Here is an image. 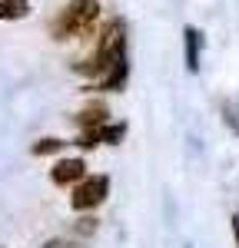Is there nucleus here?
<instances>
[{
  "mask_svg": "<svg viewBox=\"0 0 239 248\" xmlns=\"http://www.w3.org/2000/svg\"><path fill=\"white\" fill-rule=\"evenodd\" d=\"M123 60H130L126 57V23H123V20H110L106 30L100 33L97 50H93L86 60L73 63V70H77L80 77H86V79L97 83V79H103L117 63H123Z\"/></svg>",
  "mask_w": 239,
  "mask_h": 248,
  "instance_id": "f257e3e1",
  "label": "nucleus"
},
{
  "mask_svg": "<svg viewBox=\"0 0 239 248\" xmlns=\"http://www.w3.org/2000/svg\"><path fill=\"white\" fill-rule=\"evenodd\" d=\"M100 17V0H70L63 10L57 14L50 33L53 40H73L80 33H86Z\"/></svg>",
  "mask_w": 239,
  "mask_h": 248,
  "instance_id": "f03ea898",
  "label": "nucleus"
},
{
  "mask_svg": "<svg viewBox=\"0 0 239 248\" xmlns=\"http://www.w3.org/2000/svg\"><path fill=\"white\" fill-rule=\"evenodd\" d=\"M110 195V179L106 175H86L83 182L73 186V195H70V205L77 212H90L103 205V199Z\"/></svg>",
  "mask_w": 239,
  "mask_h": 248,
  "instance_id": "7ed1b4c3",
  "label": "nucleus"
},
{
  "mask_svg": "<svg viewBox=\"0 0 239 248\" xmlns=\"http://www.w3.org/2000/svg\"><path fill=\"white\" fill-rule=\"evenodd\" d=\"M123 136H126V123H106V126H100V129H86V133H80L77 146H80V149H93V146H117Z\"/></svg>",
  "mask_w": 239,
  "mask_h": 248,
  "instance_id": "20e7f679",
  "label": "nucleus"
},
{
  "mask_svg": "<svg viewBox=\"0 0 239 248\" xmlns=\"http://www.w3.org/2000/svg\"><path fill=\"white\" fill-rule=\"evenodd\" d=\"M50 179H53V186H77V182L86 179V162H83L80 155L60 159L57 166L50 169Z\"/></svg>",
  "mask_w": 239,
  "mask_h": 248,
  "instance_id": "39448f33",
  "label": "nucleus"
},
{
  "mask_svg": "<svg viewBox=\"0 0 239 248\" xmlns=\"http://www.w3.org/2000/svg\"><path fill=\"white\" fill-rule=\"evenodd\" d=\"M183 57H186V70L199 73V57H203V33L196 27H186L183 30Z\"/></svg>",
  "mask_w": 239,
  "mask_h": 248,
  "instance_id": "423d86ee",
  "label": "nucleus"
},
{
  "mask_svg": "<svg viewBox=\"0 0 239 248\" xmlns=\"http://www.w3.org/2000/svg\"><path fill=\"white\" fill-rule=\"evenodd\" d=\"M110 123V109L103 106V103H90V106H83L77 113V126L86 133V129H100V126H106Z\"/></svg>",
  "mask_w": 239,
  "mask_h": 248,
  "instance_id": "0eeeda50",
  "label": "nucleus"
},
{
  "mask_svg": "<svg viewBox=\"0 0 239 248\" xmlns=\"http://www.w3.org/2000/svg\"><path fill=\"white\" fill-rule=\"evenodd\" d=\"M126 79H130V60H123V63H117L110 73L103 79H97L90 90H106V93H120L123 86H126Z\"/></svg>",
  "mask_w": 239,
  "mask_h": 248,
  "instance_id": "6e6552de",
  "label": "nucleus"
},
{
  "mask_svg": "<svg viewBox=\"0 0 239 248\" xmlns=\"http://www.w3.org/2000/svg\"><path fill=\"white\" fill-rule=\"evenodd\" d=\"M30 14V0H0V20H20Z\"/></svg>",
  "mask_w": 239,
  "mask_h": 248,
  "instance_id": "1a4fd4ad",
  "label": "nucleus"
},
{
  "mask_svg": "<svg viewBox=\"0 0 239 248\" xmlns=\"http://www.w3.org/2000/svg\"><path fill=\"white\" fill-rule=\"evenodd\" d=\"M63 146H67L63 139H57V136H47V139H37V142H34V149H30V153H34V155H53V153H60Z\"/></svg>",
  "mask_w": 239,
  "mask_h": 248,
  "instance_id": "9d476101",
  "label": "nucleus"
},
{
  "mask_svg": "<svg viewBox=\"0 0 239 248\" xmlns=\"http://www.w3.org/2000/svg\"><path fill=\"white\" fill-rule=\"evenodd\" d=\"M226 123H229V126H233V129L239 133V109H233V106H226Z\"/></svg>",
  "mask_w": 239,
  "mask_h": 248,
  "instance_id": "9b49d317",
  "label": "nucleus"
},
{
  "mask_svg": "<svg viewBox=\"0 0 239 248\" xmlns=\"http://www.w3.org/2000/svg\"><path fill=\"white\" fill-rule=\"evenodd\" d=\"M93 222H97V218H80V225H77V232H80V235H90V232L97 229V225H93Z\"/></svg>",
  "mask_w": 239,
  "mask_h": 248,
  "instance_id": "f8f14e48",
  "label": "nucleus"
},
{
  "mask_svg": "<svg viewBox=\"0 0 239 248\" xmlns=\"http://www.w3.org/2000/svg\"><path fill=\"white\" fill-rule=\"evenodd\" d=\"M43 248H80V245H73V242H63V238H53V242H47Z\"/></svg>",
  "mask_w": 239,
  "mask_h": 248,
  "instance_id": "ddd939ff",
  "label": "nucleus"
},
{
  "mask_svg": "<svg viewBox=\"0 0 239 248\" xmlns=\"http://www.w3.org/2000/svg\"><path fill=\"white\" fill-rule=\"evenodd\" d=\"M233 235H236V245H239V212L233 215Z\"/></svg>",
  "mask_w": 239,
  "mask_h": 248,
  "instance_id": "4468645a",
  "label": "nucleus"
},
{
  "mask_svg": "<svg viewBox=\"0 0 239 248\" xmlns=\"http://www.w3.org/2000/svg\"><path fill=\"white\" fill-rule=\"evenodd\" d=\"M186 248H193V245H186Z\"/></svg>",
  "mask_w": 239,
  "mask_h": 248,
  "instance_id": "2eb2a0df",
  "label": "nucleus"
}]
</instances>
